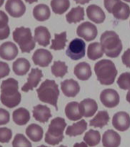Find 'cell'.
<instances>
[{
    "instance_id": "obj_1",
    "label": "cell",
    "mask_w": 130,
    "mask_h": 147,
    "mask_svg": "<svg viewBox=\"0 0 130 147\" xmlns=\"http://www.w3.org/2000/svg\"><path fill=\"white\" fill-rule=\"evenodd\" d=\"M22 100V95L18 92V82L14 78H9L2 81L1 84L0 100L3 105L9 108L18 106Z\"/></svg>"
},
{
    "instance_id": "obj_2",
    "label": "cell",
    "mask_w": 130,
    "mask_h": 147,
    "mask_svg": "<svg viewBox=\"0 0 130 147\" xmlns=\"http://www.w3.org/2000/svg\"><path fill=\"white\" fill-rule=\"evenodd\" d=\"M94 71L97 80L103 85L112 84L117 76V69L114 63L108 59L96 62L94 66Z\"/></svg>"
},
{
    "instance_id": "obj_3",
    "label": "cell",
    "mask_w": 130,
    "mask_h": 147,
    "mask_svg": "<svg viewBox=\"0 0 130 147\" xmlns=\"http://www.w3.org/2000/svg\"><path fill=\"white\" fill-rule=\"evenodd\" d=\"M100 44L106 56L117 57L123 50V43L119 35L113 31H106L100 37Z\"/></svg>"
},
{
    "instance_id": "obj_4",
    "label": "cell",
    "mask_w": 130,
    "mask_h": 147,
    "mask_svg": "<svg viewBox=\"0 0 130 147\" xmlns=\"http://www.w3.org/2000/svg\"><path fill=\"white\" fill-rule=\"evenodd\" d=\"M38 96L41 102L48 103L57 108V100L59 97L60 91L58 86L55 80H45L36 90Z\"/></svg>"
},
{
    "instance_id": "obj_5",
    "label": "cell",
    "mask_w": 130,
    "mask_h": 147,
    "mask_svg": "<svg viewBox=\"0 0 130 147\" xmlns=\"http://www.w3.org/2000/svg\"><path fill=\"white\" fill-rule=\"evenodd\" d=\"M67 126L65 119L62 117H56L53 119L48 126V129L45 134L44 141L51 146L59 144L64 140V131Z\"/></svg>"
},
{
    "instance_id": "obj_6",
    "label": "cell",
    "mask_w": 130,
    "mask_h": 147,
    "mask_svg": "<svg viewBox=\"0 0 130 147\" xmlns=\"http://www.w3.org/2000/svg\"><path fill=\"white\" fill-rule=\"evenodd\" d=\"M13 40L17 43L22 53H30L35 48V41L29 28H16L12 33Z\"/></svg>"
},
{
    "instance_id": "obj_7",
    "label": "cell",
    "mask_w": 130,
    "mask_h": 147,
    "mask_svg": "<svg viewBox=\"0 0 130 147\" xmlns=\"http://www.w3.org/2000/svg\"><path fill=\"white\" fill-rule=\"evenodd\" d=\"M104 6L118 20H126L130 16V8L121 0H104Z\"/></svg>"
},
{
    "instance_id": "obj_8",
    "label": "cell",
    "mask_w": 130,
    "mask_h": 147,
    "mask_svg": "<svg viewBox=\"0 0 130 147\" xmlns=\"http://www.w3.org/2000/svg\"><path fill=\"white\" fill-rule=\"evenodd\" d=\"M66 55L71 60L78 61L84 57L86 55V43L81 38H74L70 42Z\"/></svg>"
},
{
    "instance_id": "obj_9",
    "label": "cell",
    "mask_w": 130,
    "mask_h": 147,
    "mask_svg": "<svg viewBox=\"0 0 130 147\" xmlns=\"http://www.w3.org/2000/svg\"><path fill=\"white\" fill-rule=\"evenodd\" d=\"M77 34L85 41H91L96 38L98 31L96 25H94L93 23L85 22L78 26L77 28Z\"/></svg>"
},
{
    "instance_id": "obj_10",
    "label": "cell",
    "mask_w": 130,
    "mask_h": 147,
    "mask_svg": "<svg viewBox=\"0 0 130 147\" xmlns=\"http://www.w3.org/2000/svg\"><path fill=\"white\" fill-rule=\"evenodd\" d=\"M101 103L107 108L116 107L119 103V95L113 89H105L100 96Z\"/></svg>"
},
{
    "instance_id": "obj_11",
    "label": "cell",
    "mask_w": 130,
    "mask_h": 147,
    "mask_svg": "<svg viewBox=\"0 0 130 147\" xmlns=\"http://www.w3.org/2000/svg\"><path fill=\"white\" fill-rule=\"evenodd\" d=\"M5 9L13 18H20L26 11V7L22 0H7Z\"/></svg>"
},
{
    "instance_id": "obj_12",
    "label": "cell",
    "mask_w": 130,
    "mask_h": 147,
    "mask_svg": "<svg viewBox=\"0 0 130 147\" xmlns=\"http://www.w3.org/2000/svg\"><path fill=\"white\" fill-rule=\"evenodd\" d=\"M112 126L117 130L124 132L128 130L130 127V117L129 113L120 111L115 113L112 117Z\"/></svg>"
},
{
    "instance_id": "obj_13",
    "label": "cell",
    "mask_w": 130,
    "mask_h": 147,
    "mask_svg": "<svg viewBox=\"0 0 130 147\" xmlns=\"http://www.w3.org/2000/svg\"><path fill=\"white\" fill-rule=\"evenodd\" d=\"M52 54L49 51L42 48L35 51L32 56V61L34 64L41 67H48L52 61Z\"/></svg>"
},
{
    "instance_id": "obj_14",
    "label": "cell",
    "mask_w": 130,
    "mask_h": 147,
    "mask_svg": "<svg viewBox=\"0 0 130 147\" xmlns=\"http://www.w3.org/2000/svg\"><path fill=\"white\" fill-rule=\"evenodd\" d=\"M43 77L42 71L38 68H32L30 74H28L27 83H25L24 86L22 87L23 92H28L38 87V85L41 81Z\"/></svg>"
},
{
    "instance_id": "obj_15",
    "label": "cell",
    "mask_w": 130,
    "mask_h": 147,
    "mask_svg": "<svg viewBox=\"0 0 130 147\" xmlns=\"http://www.w3.org/2000/svg\"><path fill=\"white\" fill-rule=\"evenodd\" d=\"M98 110V105L94 100L87 98L79 103V110L82 117H93Z\"/></svg>"
},
{
    "instance_id": "obj_16",
    "label": "cell",
    "mask_w": 130,
    "mask_h": 147,
    "mask_svg": "<svg viewBox=\"0 0 130 147\" xmlns=\"http://www.w3.org/2000/svg\"><path fill=\"white\" fill-rule=\"evenodd\" d=\"M18 54V49L15 44L11 41H6L0 45V57L6 61H11Z\"/></svg>"
},
{
    "instance_id": "obj_17",
    "label": "cell",
    "mask_w": 130,
    "mask_h": 147,
    "mask_svg": "<svg viewBox=\"0 0 130 147\" xmlns=\"http://www.w3.org/2000/svg\"><path fill=\"white\" fill-rule=\"evenodd\" d=\"M61 87L63 94L67 97H74L79 94L80 87L77 81L69 79L65 80L61 84Z\"/></svg>"
},
{
    "instance_id": "obj_18",
    "label": "cell",
    "mask_w": 130,
    "mask_h": 147,
    "mask_svg": "<svg viewBox=\"0 0 130 147\" xmlns=\"http://www.w3.org/2000/svg\"><path fill=\"white\" fill-rule=\"evenodd\" d=\"M102 142L104 147H119L121 143V136L116 131L108 129L103 133Z\"/></svg>"
},
{
    "instance_id": "obj_19",
    "label": "cell",
    "mask_w": 130,
    "mask_h": 147,
    "mask_svg": "<svg viewBox=\"0 0 130 147\" xmlns=\"http://www.w3.org/2000/svg\"><path fill=\"white\" fill-rule=\"evenodd\" d=\"M87 16L90 20L96 24H101L106 19L103 10L96 5H90L87 7Z\"/></svg>"
},
{
    "instance_id": "obj_20",
    "label": "cell",
    "mask_w": 130,
    "mask_h": 147,
    "mask_svg": "<svg viewBox=\"0 0 130 147\" xmlns=\"http://www.w3.org/2000/svg\"><path fill=\"white\" fill-rule=\"evenodd\" d=\"M33 117L37 121L44 123L49 120L51 117V113L49 107H48L45 105H38L34 106L33 108Z\"/></svg>"
},
{
    "instance_id": "obj_21",
    "label": "cell",
    "mask_w": 130,
    "mask_h": 147,
    "mask_svg": "<svg viewBox=\"0 0 130 147\" xmlns=\"http://www.w3.org/2000/svg\"><path fill=\"white\" fill-rule=\"evenodd\" d=\"M34 38L39 45L46 47L50 44L51 33L44 26H38L34 29Z\"/></svg>"
},
{
    "instance_id": "obj_22",
    "label": "cell",
    "mask_w": 130,
    "mask_h": 147,
    "mask_svg": "<svg viewBox=\"0 0 130 147\" xmlns=\"http://www.w3.org/2000/svg\"><path fill=\"white\" fill-rule=\"evenodd\" d=\"M73 73L77 78L80 80H87L92 75L91 68L87 62H80L74 67Z\"/></svg>"
},
{
    "instance_id": "obj_23",
    "label": "cell",
    "mask_w": 130,
    "mask_h": 147,
    "mask_svg": "<svg viewBox=\"0 0 130 147\" xmlns=\"http://www.w3.org/2000/svg\"><path fill=\"white\" fill-rule=\"evenodd\" d=\"M30 113L25 108L20 107L14 110L12 113L13 121L18 126H24L30 120Z\"/></svg>"
},
{
    "instance_id": "obj_24",
    "label": "cell",
    "mask_w": 130,
    "mask_h": 147,
    "mask_svg": "<svg viewBox=\"0 0 130 147\" xmlns=\"http://www.w3.org/2000/svg\"><path fill=\"white\" fill-rule=\"evenodd\" d=\"M31 64L26 58L20 57L13 62L12 68H13L14 73L18 76L25 75L28 72Z\"/></svg>"
},
{
    "instance_id": "obj_25",
    "label": "cell",
    "mask_w": 130,
    "mask_h": 147,
    "mask_svg": "<svg viewBox=\"0 0 130 147\" xmlns=\"http://www.w3.org/2000/svg\"><path fill=\"white\" fill-rule=\"evenodd\" d=\"M26 135L33 142H39L42 140L44 130L41 126L38 124L32 123L28 126L25 130Z\"/></svg>"
},
{
    "instance_id": "obj_26",
    "label": "cell",
    "mask_w": 130,
    "mask_h": 147,
    "mask_svg": "<svg viewBox=\"0 0 130 147\" xmlns=\"http://www.w3.org/2000/svg\"><path fill=\"white\" fill-rule=\"evenodd\" d=\"M110 121V116L107 111L101 110L99 111L95 117L90 121V126L96 128H103L106 126Z\"/></svg>"
},
{
    "instance_id": "obj_27",
    "label": "cell",
    "mask_w": 130,
    "mask_h": 147,
    "mask_svg": "<svg viewBox=\"0 0 130 147\" xmlns=\"http://www.w3.org/2000/svg\"><path fill=\"white\" fill-rule=\"evenodd\" d=\"M87 123L84 119H80L77 123H73L71 126H68L66 129V135L69 136H77L81 135L87 130Z\"/></svg>"
},
{
    "instance_id": "obj_28",
    "label": "cell",
    "mask_w": 130,
    "mask_h": 147,
    "mask_svg": "<svg viewBox=\"0 0 130 147\" xmlns=\"http://www.w3.org/2000/svg\"><path fill=\"white\" fill-rule=\"evenodd\" d=\"M65 114L71 121L80 120L83 117L79 110V103L74 101L70 102L68 104H67L65 107Z\"/></svg>"
},
{
    "instance_id": "obj_29",
    "label": "cell",
    "mask_w": 130,
    "mask_h": 147,
    "mask_svg": "<svg viewBox=\"0 0 130 147\" xmlns=\"http://www.w3.org/2000/svg\"><path fill=\"white\" fill-rule=\"evenodd\" d=\"M33 16L36 20L44 22L48 20L51 16V11L49 7L45 4H39L33 9Z\"/></svg>"
},
{
    "instance_id": "obj_30",
    "label": "cell",
    "mask_w": 130,
    "mask_h": 147,
    "mask_svg": "<svg viewBox=\"0 0 130 147\" xmlns=\"http://www.w3.org/2000/svg\"><path fill=\"white\" fill-rule=\"evenodd\" d=\"M84 19V9L83 7L77 6L73 8L66 15L67 22L70 24L78 23Z\"/></svg>"
},
{
    "instance_id": "obj_31",
    "label": "cell",
    "mask_w": 130,
    "mask_h": 147,
    "mask_svg": "<svg viewBox=\"0 0 130 147\" xmlns=\"http://www.w3.org/2000/svg\"><path fill=\"white\" fill-rule=\"evenodd\" d=\"M103 54H104V51L100 43L94 42V43L90 44L88 46L87 57L89 59L92 61H96L103 57Z\"/></svg>"
},
{
    "instance_id": "obj_32",
    "label": "cell",
    "mask_w": 130,
    "mask_h": 147,
    "mask_svg": "<svg viewBox=\"0 0 130 147\" xmlns=\"http://www.w3.org/2000/svg\"><path fill=\"white\" fill-rule=\"evenodd\" d=\"M8 23V16L4 11L0 10V40H4L9 38L10 34V28Z\"/></svg>"
},
{
    "instance_id": "obj_33",
    "label": "cell",
    "mask_w": 130,
    "mask_h": 147,
    "mask_svg": "<svg viewBox=\"0 0 130 147\" xmlns=\"http://www.w3.org/2000/svg\"><path fill=\"white\" fill-rule=\"evenodd\" d=\"M70 5L69 0H51V2L52 11L57 15H62L66 12L70 8Z\"/></svg>"
},
{
    "instance_id": "obj_34",
    "label": "cell",
    "mask_w": 130,
    "mask_h": 147,
    "mask_svg": "<svg viewBox=\"0 0 130 147\" xmlns=\"http://www.w3.org/2000/svg\"><path fill=\"white\" fill-rule=\"evenodd\" d=\"M100 133L97 130L90 129L84 136V141L90 147L96 146L100 142Z\"/></svg>"
},
{
    "instance_id": "obj_35",
    "label": "cell",
    "mask_w": 130,
    "mask_h": 147,
    "mask_svg": "<svg viewBox=\"0 0 130 147\" xmlns=\"http://www.w3.org/2000/svg\"><path fill=\"white\" fill-rule=\"evenodd\" d=\"M67 40V32H64L60 34H55V38L51 41V45L50 48L55 51L63 50L65 46Z\"/></svg>"
},
{
    "instance_id": "obj_36",
    "label": "cell",
    "mask_w": 130,
    "mask_h": 147,
    "mask_svg": "<svg viewBox=\"0 0 130 147\" xmlns=\"http://www.w3.org/2000/svg\"><path fill=\"white\" fill-rule=\"evenodd\" d=\"M68 71V67L66 64L61 61H55L51 67V72L56 78H63Z\"/></svg>"
},
{
    "instance_id": "obj_37",
    "label": "cell",
    "mask_w": 130,
    "mask_h": 147,
    "mask_svg": "<svg viewBox=\"0 0 130 147\" xmlns=\"http://www.w3.org/2000/svg\"><path fill=\"white\" fill-rule=\"evenodd\" d=\"M12 147H32V146L31 142L25 136L21 133H18L14 137Z\"/></svg>"
},
{
    "instance_id": "obj_38",
    "label": "cell",
    "mask_w": 130,
    "mask_h": 147,
    "mask_svg": "<svg viewBox=\"0 0 130 147\" xmlns=\"http://www.w3.org/2000/svg\"><path fill=\"white\" fill-rule=\"evenodd\" d=\"M117 84L123 90H130V73L126 72L122 74L117 80Z\"/></svg>"
},
{
    "instance_id": "obj_39",
    "label": "cell",
    "mask_w": 130,
    "mask_h": 147,
    "mask_svg": "<svg viewBox=\"0 0 130 147\" xmlns=\"http://www.w3.org/2000/svg\"><path fill=\"white\" fill-rule=\"evenodd\" d=\"M12 137V131L6 127L0 128V142L7 143Z\"/></svg>"
},
{
    "instance_id": "obj_40",
    "label": "cell",
    "mask_w": 130,
    "mask_h": 147,
    "mask_svg": "<svg viewBox=\"0 0 130 147\" xmlns=\"http://www.w3.org/2000/svg\"><path fill=\"white\" fill-rule=\"evenodd\" d=\"M10 120V114L9 111L5 109L0 108V126L5 125Z\"/></svg>"
},
{
    "instance_id": "obj_41",
    "label": "cell",
    "mask_w": 130,
    "mask_h": 147,
    "mask_svg": "<svg viewBox=\"0 0 130 147\" xmlns=\"http://www.w3.org/2000/svg\"><path fill=\"white\" fill-rule=\"evenodd\" d=\"M10 74V67L5 62L0 61V79L7 77Z\"/></svg>"
},
{
    "instance_id": "obj_42",
    "label": "cell",
    "mask_w": 130,
    "mask_h": 147,
    "mask_svg": "<svg viewBox=\"0 0 130 147\" xmlns=\"http://www.w3.org/2000/svg\"><path fill=\"white\" fill-rule=\"evenodd\" d=\"M122 61L127 67L130 68V49H127L122 55Z\"/></svg>"
},
{
    "instance_id": "obj_43",
    "label": "cell",
    "mask_w": 130,
    "mask_h": 147,
    "mask_svg": "<svg viewBox=\"0 0 130 147\" xmlns=\"http://www.w3.org/2000/svg\"><path fill=\"white\" fill-rule=\"evenodd\" d=\"M73 147H88V146L85 142H76L75 144L73 145Z\"/></svg>"
},
{
    "instance_id": "obj_44",
    "label": "cell",
    "mask_w": 130,
    "mask_h": 147,
    "mask_svg": "<svg viewBox=\"0 0 130 147\" xmlns=\"http://www.w3.org/2000/svg\"><path fill=\"white\" fill-rule=\"evenodd\" d=\"M77 4H80V5H84L90 2L91 0H74Z\"/></svg>"
},
{
    "instance_id": "obj_45",
    "label": "cell",
    "mask_w": 130,
    "mask_h": 147,
    "mask_svg": "<svg viewBox=\"0 0 130 147\" xmlns=\"http://www.w3.org/2000/svg\"><path fill=\"white\" fill-rule=\"evenodd\" d=\"M126 100L128 101L129 103H130V90H129V92L126 94Z\"/></svg>"
},
{
    "instance_id": "obj_46",
    "label": "cell",
    "mask_w": 130,
    "mask_h": 147,
    "mask_svg": "<svg viewBox=\"0 0 130 147\" xmlns=\"http://www.w3.org/2000/svg\"><path fill=\"white\" fill-rule=\"evenodd\" d=\"M38 1V0H25V2H28V3H29V4H32V3H34V2H37Z\"/></svg>"
},
{
    "instance_id": "obj_47",
    "label": "cell",
    "mask_w": 130,
    "mask_h": 147,
    "mask_svg": "<svg viewBox=\"0 0 130 147\" xmlns=\"http://www.w3.org/2000/svg\"><path fill=\"white\" fill-rule=\"evenodd\" d=\"M3 3H4V0H0V7L2 6Z\"/></svg>"
},
{
    "instance_id": "obj_48",
    "label": "cell",
    "mask_w": 130,
    "mask_h": 147,
    "mask_svg": "<svg viewBox=\"0 0 130 147\" xmlns=\"http://www.w3.org/2000/svg\"><path fill=\"white\" fill-rule=\"evenodd\" d=\"M38 147H48V146H44V145H41V146H40Z\"/></svg>"
},
{
    "instance_id": "obj_49",
    "label": "cell",
    "mask_w": 130,
    "mask_h": 147,
    "mask_svg": "<svg viewBox=\"0 0 130 147\" xmlns=\"http://www.w3.org/2000/svg\"><path fill=\"white\" fill-rule=\"evenodd\" d=\"M125 2H130V0H123Z\"/></svg>"
},
{
    "instance_id": "obj_50",
    "label": "cell",
    "mask_w": 130,
    "mask_h": 147,
    "mask_svg": "<svg viewBox=\"0 0 130 147\" xmlns=\"http://www.w3.org/2000/svg\"><path fill=\"white\" fill-rule=\"evenodd\" d=\"M58 147H67V146H63V145H61V146H58Z\"/></svg>"
},
{
    "instance_id": "obj_51",
    "label": "cell",
    "mask_w": 130,
    "mask_h": 147,
    "mask_svg": "<svg viewBox=\"0 0 130 147\" xmlns=\"http://www.w3.org/2000/svg\"><path fill=\"white\" fill-rule=\"evenodd\" d=\"M0 147H2V146H1V145H0Z\"/></svg>"
}]
</instances>
